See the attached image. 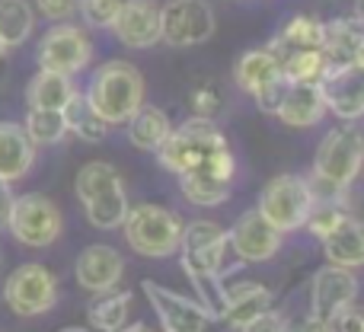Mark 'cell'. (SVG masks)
<instances>
[{
  "mask_svg": "<svg viewBox=\"0 0 364 332\" xmlns=\"http://www.w3.org/2000/svg\"><path fill=\"white\" fill-rule=\"evenodd\" d=\"M364 169V134L352 122L326 132L320 141L314 157V176H310V188H314L316 201L326 205H342L348 195V186L358 179Z\"/></svg>",
  "mask_w": 364,
  "mask_h": 332,
  "instance_id": "6da1fadb",
  "label": "cell"
},
{
  "mask_svg": "<svg viewBox=\"0 0 364 332\" xmlns=\"http://www.w3.org/2000/svg\"><path fill=\"white\" fill-rule=\"evenodd\" d=\"M227 230H220L214 220H192L182 227L179 256L188 282L198 291V301L208 307V314L218 316L220 307V265L227 252Z\"/></svg>",
  "mask_w": 364,
  "mask_h": 332,
  "instance_id": "7a4b0ae2",
  "label": "cell"
},
{
  "mask_svg": "<svg viewBox=\"0 0 364 332\" xmlns=\"http://www.w3.org/2000/svg\"><path fill=\"white\" fill-rule=\"evenodd\" d=\"M144 77L132 61H106L93 70L83 96L106 125H125L144 106Z\"/></svg>",
  "mask_w": 364,
  "mask_h": 332,
  "instance_id": "3957f363",
  "label": "cell"
},
{
  "mask_svg": "<svg viewBox=\"0 0 364 332\" xmlns=\"http://www.w3.org/2000/svg\"><path fill=\"white\" fill-rule=\"evenodd\" d=\"M74 192L83 205L90 227L96 230H115L128 214V192L119 169L106 160H90L80 166L74 179Z\"/></svg>",
  "mask_w": 364,
  "mask_h": 332,
  "instance_id": "277c9868",
  "label": "cell"
},
{
  "mask_svg": "<svg viewBox=\"0 0 364 332\" xmlns=\"http://www.w3.org/2000/svg\"><path fill=\"white\" fill-rule=\"evenodd\" d=\"M182 218L173 208L164 205H134L128 208L122 230L125 240L138 256L144 259H170L179 252V240H182Z\"/></svg>",
  "mask_w": 364,
  "mask_h": 332,
  "instance_id": "5b68a950",
  "label": "cell"
},
{
  "mask_svg": "<svg viewBox=\"0 0 364 332\" xmlns=\"http://www.w3.org/2000/svg\"><path fill=\"white\" fill-rule=\"evenodd\" d=\"M314 205H316V198H314V188H310V179H304L297 173H282L275 179H269V186L262 188L256 211L275 230L294 233L307 224Z\"/></svg>",
  "mask_w": 364,
  "mask_h": 332,
  "instance_id": "8992f818",
  "label": "cell"
},
{
  "mask_svg": "<svg viewBox=\"0 0 364 332\" xmlns=\"http://www.w3.org/2000/svg\"><path fill=\"white\" fill-rule=\"evenodd\" d=\"M220 147H227V138L218 128V122L192 115L188 122H182L179 128H173V132L166 134V141L157 151V160L166 173L179 176V173H186V169H192L195 164H201L208 154L220 151Z\"/></svg>",
  "mask_w": 364,
  "mask_h": 332,
  "instance_id": "52a82bcc",
  "label": "cell"
},
{
  "mask_svg": "<svg viewBox=\"0 0 364 332\" xmlns=\"http://www.w3.org/2000/svg\"><path fill=\"white\" fill-rule=\"evenodd\" d=\"M233 179H237V157L230 144L208 154L201 164L179 173V186L188 205L195 208H218L233 195Z\"/></svg>",
  "mask_w": 364,
  "mask_h": 332,
  "instance_id": "ba28073f",
  "label": "cell"
},
{
  "mask_svg": "<svg viewBox=\"0 0 364 332\" xmlns=\"http://www.w3.org/2000/svg\"><path fill=\"white\" fill-rule=\"evenodd\" d=\"M218 29L214 6L208 0H166L160 6V42L170 48L205 45Z\"/></svg>",
  "mask_w": 364,
  "mask_h": 332,
  "instance_id": "9c48e42d",
  "label": "cell"
},
{
  "mask_svg": "<svg viewBox=\"0 0 364 332\" xmlns=\"http://www.w3.org/2000/svg\"><path fill=\"white\" fill-rule=\"evenodd\" d=\"M4 301L16 316H42L58 304V278L38 262H26L10 272L4 284Z\"/></svg>",
  "mask_w": 364,
  "mask_h": 332,
  "instance_id": "30bf717a",
  "label": "cell"
},
{
  "mask_svg": "<svg viewBox=\"0 0 364 332\" xmlns=\"http://www.w3.org/2000/svg\"><path fill=\"white\" fill-rule=\"evenodd\" d=\"M6 230L16 237V243L42 250V246H51L61 237L64 218L55 201L45 198V195H19V198H13Z\"/></svg>",
  "mask_w": 364,
  "mask_h": 332,
  "instance_id": "8fae6325",
  "label": "cell"
},
{
  "mask_svg": "<svg viewBox=\"0 0 364 332\" xmlns=\"http://www.w3.org/2000/svg\"><path fill=\"white\" fill-rule=\"evenodd\" d=\"M36 58H38V68L61 70V74L74 77V74H80L90 64V58H93V42H90V36L80 26L64 19V23H55L42 36Z\"/></svg>",
  "mask_w": 364,
  "mask_h": 332,
  "instance_id": "7c38bea8",
  "label": "cell"
},
{
  "mask_svg": "<svg viewBox=\"0 0 364 332\" xmlns=\"http://www.w3.org/2000/svg\"><path fill=\"white\" fill-rule=\"evenodd\" d=\"M141 291H144L147 301H151L164 332H205L208 323L214 320L198 297H186V294H176V291H166L164 284H157V282H144Z\"/></svg>",
  "mask_w": 364,
  "mask_h": 332,
  "instance_id": "4fadbf2b",
  "label": "cell"
},
{
  "mask_svg": "<svg viewBox=\"0 0 364 332\" xmlns=\"http://www.w3.org/2000/svg\"><path fill=\"white\" fill-rule=\"evenodd\" d=\"M320 93L326 102V112H333L342 122L364 119V68L361 64H336L326 68L320 77Z\"/></svg>",
  "mask_w": 364,
  "mask_h": 332,
  "instance_id": "5bb4252c",
  "label": "cell"
},
{
  "mask_svg": "<svg viewBox=\"0 0 364 332\" xmlns=\"http://www.w3.org/2000/svg\"><path fill=\"white\" fill-rule=\"evenodd\" d=\"M109 29L125 48H154L160 45V4L157 0H122Z\"/></svg>",
  "mask_w": 364,
  "mask_h": 332,
  "instance_id": "9a60e30c",
  "label": "cell"
},
{
  "mask_svg": "<svg viewBox=\"0 0 364 332\" xmlns=\"http://www.w3.org/2000/svg\"><path fill=\"white\" fill-rule=\"evenodd\" d=\"M282 240H284V233L275 230L256 208L246 211L233 224V230L227 233V243L233 246V252L243 262H269V259H275L278 250H282Z\"/></svg>",
  "mask_w": 364,
  "mask_h": 332,
  "instance_id": "2e32d148",
  "label": "cell"
},
{
  "mask_svg": "<svg viewBox=\"0 0 364 332\" xmlns=\"http://www.w3.org/2000/svg\"><path fill=\"white\" fill-rule=\"evenodd\" d=\"M358 297V275L355 269L326 265L310 282V316L326 323L339 307H348Z\"/></svg>",
  "mask_w": 364,
  "mask_h": 332,
  "instance_id": "e0dca14e",
  "label": "cell"
},
{
  "mask_svg": "<svg viewBox=\"0 0 364 332\" xmlns=\"http://www.w3.org/2000/svg\"><path fill=\"white\" fill-rule=\"evenodd\" d=\"M74 275L83 291L102 294V291H112L115 284L122 282V275H125V259H122V252L112 250V246L93 243L77 256Z\"/></svg>",
  "mask_w": 364,
  "mask_h": 332,
  "instance_id": "ac0fdd59",
  "label": "cell"
},
{
  "mask_svg": "<svg viewBox=\"0 0 364 332\" xmlns=\"http://www.w3.org/2000/svg\"><path fill=\"white\" fill-rule=\"evenodd\" d=\"M272 307V291L259 282H243V284H224L220 288V307L218 316L230 329H243L256 314Z\"/></svg>",
  "mask_w": 364,
  "mask_h": 332,
  "instance_id": "d6986e66",
  "label": "cell"
},
{
  "mask_svg": "<svg viewBox=\"0 0 364 332\" xmlns=\"http://www.w3.org/2000/svg\"><path fill=\"white\" fill-rule=\"evenodd\" d=\"M326 115V102L316 83H288L282 102L275 109V119L288 128H310Z\"/></svg>",
  "mask_w": 364,
  "mask_h": 332,
  "instance_id": "ffe728a7",
  "label": "cell"
},
{
  "mask_svg": "<svg viewBox=\"0 0 364 332\" xmlns=\"http://www.w3.org/2000/svg\"><path fill=\"white\" fill-rule=\"evenodd\" d=\"M36 164V144L29 141L23 125L0 122V179L16 182Z\"/></svg>",
  "mask_w": 364,
  "mask_h": 332,
  "instance_id": "44dd1931",
  "label": "cell"
},
{
  "mask_svg": "<svg viewBox=\"0 0 364 332\" xmlns=\"http://www.w3.org/2000/svg\"><path fill=\"white\" fill-rule=\"evenodd\" d=\"M323 252H326L329 265H342V269H364V224L348 214L333 233L320 240Z\"/></svg>",
  "mask_w": 364,
  "mask_h": 332,
  "instance_id": "7402d4cb",
  "label": "cell"
},
{
  "mask_svg": "<svg viewBox=\"0 0 364 332\" xmlns=\"http://www.w3.org/2000/svg\"><path fill=\"white\" fill-rule=\"evenodd\" d=\"M275 77H282V61H278V55L272 48H252L246 55H240L237 64H233V83L250 96H256L262 87H269Z\"/></svg>",
  "mask_w": 364,
  "mask_h": 332,
  "instance_id": "603a6c76",
  "label": "cell"
},
{
  "mask_svg": "<svg viewBox=\"0 0 364 332\" xmlns=\"http://www.w3.org/2000/svg\"><path fill=\"white\" fill-rule=\"evenodd\" d=\"M125 128H128V141H132V147L147 151V154H157L160 144L166 141V134L173 132L170 115L157 106H147V102L125 122Z\"/></svg>",
  "mask_w": 364,
  "mask_h": 332,
  "instance_id": "cb8c5ba5",
  "label": "cell"
},
{
  "mask_svg": "<svg viewBox=\"0 0 364 332\" xmlns=\"http://www.w3.org/2000/svg\"><path fill=\"white\" fill-rule=\"evenodd\" d=\"M74 93L77 87L68 74L38 68V74L26 87V102H29V109H64Z\"/></svg>",
  "mask_w": 364,
  "mask_h": 332,
  "instance_id": "d4e9b609",
  "label": "cell"
},
{
  "mask_svg": "<svg viewBox=\"0 0 364 332\" xmlns=\"http://www.w3.org/2000/svg\"><path fill=\"white\" fill-rule=\"evenodd\" d=\"M61 112H64V125H68V132L77 134L80 141H87V144H102L106 134H109V128H112V125H106V122L96 115V109L90 106L87 96H83L80 90L70 96L68 106H64Z\"/></svg>",
  "mask_w": 364,
  "mask_h": 332,
  "instance_id": "484cf974",
  "label": "cell"
},
{
  "mask_svg": "<svg viewBox=\"0 0 364 332\" xmlns=\"http://www.w3.org/2000/svg\"><path fill=\"white\" fill-rule=\"evenodd\" d=\"M132 314V291H102L96 294V301L90 304L87 320L96 332H119L128 323Z\"/></svg>",
  "mask_w": 364,
  "mask_h": 332,
  "instance_id": "4316f807",
  "label": "cell"
},
{
  "mask_svg": "<svg viewBox=\"0 0 364 332\" xmlns=\"http://www.w3.org/2000/svg\"><path fill=\"white\" fill-rule=\"evenodd\" d=\"M323 36H326V23H320L316 16H291L269 48L275 55L294 48H323Z\"/></svg>",
  "mask_w": 364,
  "mask_h": 332,
  "instance_id": "83f0119b",
  "label": "cell"
},
{
  "mask_svg": "<svg viewBox=\"0 0 364 332\" xmlns=\"http://www.w3.org/2000/svg\"><path fill=\"white\" fill-rule=\"evenodd\" d=\"M36 29V10L29 0H0V42L19 48Z\"/></svg>",
  "mask_w": 364,
  "mask_h": 332,
  "instance_id": "f1b7e54d",
  "label": "cell"
},
{
  "mask_svg": "<svg viewBox=\"0 0 364 332\" xmlns=\"http://www.w3.org/2000/svg\"><path fill=\"white\" fill-rule=\"evenodd\" d=\"M282 74L291 83H320V77L326 74L329 61L323 55V48H294V51H282Z\"/></svg>",
  "mask_w": 364,
  "mask_h": 332,
  "instance_id": "f546056e",
  "label": "cell"
},
{
  "mask_svg": "<svg viewBox=\"0 0 364 332\" xmlns=\"http://www.w3.org/2000/svg\"><path fill=\"white\" fill-rule=\"evenodd\" d=\"M23 128H26V134H29V141L36 147L61 144L64 134H68V125H64L61 109H29Z\"/></svg>",
  "mask_w": 364,
  "mask_h": 332,
  "instance_id": "4dcf8cb0",
  "label": "cell"
},
{
  "mask_svg": "<svg viewBox=\"0 0 364 332\" xmlns=\"http://www.w3.org/2000/svg\"><path fill=\"white\" fill-rule=\"evenodd\" d=\"M220 106H224V96H220L218 83L205 80L188 90V109H192V115H198V119H214V115L220 112Z\"/></svg>",
  "mask_w": 364,
  "mask_h": 332,
  "instance_id": "1f68e13d",
  "label": "cell"
},
{
  "mask_svg": "<svg viewBox=\"0 0 364 332\" xmlns=\"http://www.w3.org/2000/svg\"><path fill=\"white\" fill-rule=\"evenodd\" d=\"M119 6H122V0H77V10H80L83 23L90 29H109Z\"/></svg>",
  "mask_w": 364,
  "mask_h": 332,
  "instance_id": "d6a6232c",
  "label": "cell"
},
{
  "mask_svg": "<svg viewBox=\"0 0 364 332\" xmlns=\"http://www.w3.org/2000/svg\"><path fill=\"white\" fill-rule=\"evenodd\" d=\"M329 332H364V310H358L355 304L339 307L333 316L326 320Z\"/></svg>",
  "mask_w": 364,
  "mask_h": 332,
  "instance_id": "836d02e7",
  "label": "cell"
},
{
  "mask_svg": "<svg viewBox=\"0 0 364 332\" xmlns=\"http://www.w3.org/2000/svg\"><path fill=\"white\" fill-rule=\"evenodd\" d=\"M288 316L282 314V310H275V307H269V310H262V314H256L250 323H246L240 332H288Z\"/></svg>",
  "mask_w": 364,
  "mask_h": 332,
  "instance_id": "e575fe53",
  "label": "cell"
},
{
  "mask_svg": "<svg viewBox=\"0 0 364 332\" xmlns=\"http://www.w3.org/2000/svg\"><path fill=\"white\" fill-rule=\"evenodd\" d=\"M288 77H275V80L269 83V87H262L259 90L256 96H252V100H256V106L262 109V112H269V115H275V109H278V102H282V96H284V90H288Z\"/></svg>",
  "mask_w": 364,
  "mask_h": 332,
  "instance_id": "d590c367",
  "label": "cell"
},
{
  "mask_svg": "<svg viewBox=\"0 0 364 332\" xmlns=\"http://www.w3.org/2000/svg\"><path fill=\"white\" fill-rule=\"evenodd\" d=\"M36 6L51 23H64V19H70L77 13V0H36Z\"/></svg>",
  "mask_w": 364,
  "mask_h": 332,
  "instance_id": "8d00e7d4",
  "label": "cell"
},
{
  "mask_svg": "<svg viewBox=\"0 0 364 332\" xmlns=\"http://www.w3.org/2000/svg\"><path fill=\"white\" fill-rule=\"evenodd\" d=\"M10 211H13V188L6 179H0V230H6V224H10Z\"/></svg>",
  "mask_w": 364,
  "mask_h": 332,
  "instance_id": "74e56055",
  "label": "cell"
},
{
  "mask_svg": "<svg viewBox=\"0 0 364 332\" xmlns=\"http://www.w3.org/2000/svg\"><path fill=\"white\" fill-rule=\"evenodd\" d=\"M291 332V329H288ZM294 332H329L326 329V323H323V320H316V316H310V320H304L301 323V326H297Z\"/></svg>",
  "mask_w": 364,
  "mask_h": 332,
  "instance_id": "f35d334b",
  "label": "cell"
},
{
  "mask_svg": "<svg viewBox=\"0 0 364 332\" xmlns=\"http://www.w3.org/2000/svg\"><path fill=\"white\" fill-rule=\"evenodd\" d=\"M119 332H154V329L144 326V323H132V326H122Z\"/></svg>",
  "mask_w": 364,
  "mask_h": 332,
  "instance_id": "ab89813d",
  "label": "cell"
},
{
  "mask_svg": "<svg viewBox=\"0 0 364 332\" xmlns=\"http://www.w3.org/2000/svg\"><path fill=\"white\" fill-rule=\"evenodd\" d=\"M355 16L364 19V0H355Z\"/></svg>",
  "mask_w": 364,
  "mask_h": 332,
  "instance_id": "60d3db41",
  "label": "cell"
},
{
  "mask_svg": "<svg viewBox=\"0 0 364 332\" xmlns=\"http://www.w3.org/2000/svg\"><path fill=\"white\" fill-rule=\"evenodd\" d=\"M61 332H90V329H80V326H68V329H61Z\"/></svg>",
  "mask_w": 364,
  "mask_h": 332,
  "instance_id": "b9f144b4",
  "label": "cell"
},
{
  "mask_svg": "<svg viewBox=\"0 0 364 332\" xmlns=\"http://www.w3.org/2000/svg\"><path fill=\"white\" fill-rule=\"evenodd\" d=\"M4 55H6V45H4V42H0V58H4Z\"/></svg>",
  "mask_w": 364,
  "mask_h": 332,
  "instance_id": "7bdbcfd3",
  "label": "cell"
}]
</instances>
